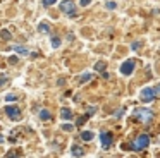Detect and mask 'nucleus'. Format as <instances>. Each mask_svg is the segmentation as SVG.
<instances>
[{
	"label": "nucleus",
	"mask_w": 160,
	"mask_h": 158,
	"mask_svg": "<svg viewBox=\"0 0 160 158\" xmlns=\"http://www.w3.org/2000/svg\"><path fill=\"white\" fill-rule=\"evenodd\" d=\"M14 52H16V53H21V55H26V53H28V50H26L24 47H14Z\"/></svg>",
	"instance_id": "obj_14"
},
{
	"label": "nucleus",
	"mask_w": 160,
	"mask_h": 158,
	"mask_svg": "<svg viewBox=\"0 0 160 158\" xmlns=\"http://www.w3.org/2000/svg\"><path fill=\"white\" fill-rule=\"evenodd\" d=\"M60 117H62L64 120H69V119H72V112H71L69 108H62V112H60Z\"/></svg>",
	"instance_id": "obj_10"
},
{
	"label": "nucleus",
	"mask_w": 160,
	"mask_h": 158,
	"mask_svg": "<svg viewBox=\"0 0 160 158\" xmlns=\"http://www.w3.org/2000/svg\"><path fill=\"white\" fill-rule=\"evenodd\" d=\"M90 3H91V0H81V5L83 7H88Z\"/></svg>",
	"instance_id": "obj_25"
},
{
	"label": "nucleus",
	"mask_w": 160,
	"mask_h": 158,
	"mask_svg": "<svg viewBox=\"0 0 160 158\" xmlns=\"http://www.w3.org/2000/svg\"><path fill=\"white\" fill-rule=\"evenodd\" d=\"M95 69H97L98 72H103V69H105V62H97V64H95Z\"/></svg>",
	"instance_id": "obj_13"
},
{
	"label": "nucleus",
	"mask_w": 160,
	"mask_h": 158,
	"mask_svg": "<svg viewBox=\"0 0 160 158\" xmlns=\"http://www.w3.org/2000/svg\"><path fill=\"white\" fill-rule=\"evenodd\" d=\"M52 47L53 48H59L60 47V38H57V36L52 38Z\"/></svg>",
	"instance_id": "obj_16"
},
{
	"label": "nucleus",
	"mask_w": 160,
	"mask_h": 158,
	"mask_svg": "<svg viewBox=\"0 0 160 158\" xmlns=\"http://www.w3.org/2000/svg\"><path fill=\"white\" fill-rule=\"evenodd\" d=\"M18 100V96L14 95V93H9V95H5V101H16Z\"/></svg>",
	"instance_id": "obj_17"
},
{
	"label": "nucleus",
	"mask_w": 160,
	"mask_h": 158,
	"mask_svg": "<svg viewBox=\"0 0 160 158\" xmlns=\"http://www.w3.org/2000/svg\"><path fill=\"white\" fill-rule=\"evenodd\" d=\"M2 36H4L5 40H11V33H9V31H2Z\"/></svg>",
	"instance_id": "obj_23"
},
{
	"label": "nucleus",
	"mask_w": 160,
	"mask_h": 158,
	"mask_svg": "<svg viewBox=\"0 0 160 158\" xmlns=\"http://www.w3.org/2000/svg\"><path fill=\"white\" fill-rule=\"evenodd\" d=\"M86 119H88V115H81L79 119H78V126H83V124L86 122Z\"/></svg>",
	"instance_id": "obj_20"
},
{
	"label": "nucleus",
	"mask_w": 160,
	"mask_h": 158,
	"mask_svg": "<svg viewBox=\"0 0 160 158\" xmlns=\"http://www.w3.org/2000/svg\"><path fill=\"white\" fill-rule=\"evenodd\" d=\"M38 31L40 33H50V26H48V22H40V26H38Z\"/></svg>",
	"instance_id": "obj_11"
},
{
	"label": "nucleus",
	"mask_w": 160,
	"mask_h": 158,
	"mask_svg": "<svg viewBox=\"0 0 160 158\" xmlns=\"http://www.w3.org/2000/svg\"><path fill=\"white\" fill-rule=\"evenodd\" d=\"M42 2H43V5H45V7H50V5H53L57 0H42Z\"/></svg>",
	"instance_id": "obj_21"
},
{
	"label": "nucleus",
	"mask_w": 160,
	"mask_h": 158,
	"mask_svg": "<svg viewBox=\"0 0 160 158\" xmlns=\"http://www.w3.org/2000/svg\"><path fill=\"white\" fill-rule=\"evenodd\" d=\"M5 113H7V117L11 120H19L21 119V110L18 108V106H5Z\"/></svg>",
	"instance_id": "obj_5"
},
{
	"label": "nucleus",
	"mask_w": 160,
	"mask_h": 158,
	"mask_svg": "<svg viewBox=\"0 0 160 158\" xmlns=\"http://www.w3.org/2000/svg\"><path fill=\"white\" fill-rule=\"evenodd\" d=\"M139 100H141L143 103H152L153 100H155V89L153 88L141 89V93H139Z\"/></svg>",
	"instance_id": "obj_4"
},
{
	"label": "nucleus",
	"mask_w": 160,
	"mask_h": 158,
	"mask_svg": "<svg viewBox=\"0 0 160 158\" xmlns=\"http://www.w3.org/2000/svg\"><path fill=\"white\" fill-rule=\"evenodd\" d=\"M60 10H62L64 14H67L69 17L76 16V5H74L72 0H62V2H60Z\"/></svg>",
	"instance_id": "obj_3"
},
{
	"label": "nucleus",
	"mask_w": 160,
	"mask_h": 158,
	"mask_svg": "<svg viewBox=\"0 0 160 158\" xmlns=\"http://www.w3.org/2000/svg\"><path fill=\"white\" fill-rule=\"evenodd\" d=\"M131 48H132V50H138V48H139V43H132Z\"/></svg>",
	"instance_id": "obj_28"
},
{
	"label": "nucleus",
	"mask_w": 160,
	"mask_h": 158,
	"mask_svg": "<svg viewBox=\"0 0 160 158\" xmlns=\"http://www.w3.org/2000/svg\"><path fill=\"white\" fill-rule=\"evenodd\" d=\"M115 7H117V3H115V2H107V9H115Z\"/></svg>",
	"instance_id": "obj_22"
},
{
	"label": "nucleus",
	"mask_w": 160,
	"mask_h": 158,
	"mask_svg": "<svg viewBox=\"0 0 160 158\" xmlns=\"http://www.w3.org/2000/svg\"><path fill=\"white\" fill-rule=\"evenodd\" d=\"M71 155H72V156H83V155H84V151H83V148H81V146L74 144V146L71 148Z\"/></svg>",
	"instance_id": "obj_8"
},
{
	"label": "nucleus",
	"mask_w": 160,
	"mask_h": 158,
	"mask_svg": "<svg viewBox=\"0 0 160 158\" xmlns=\"http://www.w3.org/2000/svg\"><path fill=\"white\" fill-rule=\"evenodd\" d=\"M95 137V134L91 132V131H83V132H81V139L83 141H91Z\"/></svg>",
	"instance_id": "obj_9"
},
{
	"label": "nucleus",
	"mask_w": 160,
	"mask_h": 158,
	"mask_svg": "<svg viewBox=\"0 0 160 158\" xmlns=\"http://www.w3.org/2000/svg\"><path fill=\"white\" fill-rule=\"evenodd\" d=\"M9 62H11V64H16V62H18V57H11V58H9Z\"/></svg>",
	"instance_id": "obj_27"
},
{
	"label": "nucleus",
	"mask_w": 160,
	"mask_h": 158,
	"mask_svg": "<svg viewBox=\"0 0 160 158\" xmlns=\"http://www.w3.org/2000/svg\"><path fill=\"white\" fill-rule=\"evenodd\" d=\"M5 84H7V76L0 74V86H5Z\"/></svg>",
	"instance_id": "obj_19"
},
{
	"label": "nucleus",
	"mask_w": 160,
	"mask_h": 158,
	"mask_svg": "<svg viewBox=\"0 0 160 158\" xmlns=\"http://www.w3.org/2000/svg\"><path fill=\"white\" fill-rule=\"evenodd\" d=\"M90 79H91V74H83L78 77V82H84V81H90Z\"/></svg>",
	"instance_id": "obj_15"
},
{
	"label": "nucleus",
	"mask_w": 160,
	"mask_h": 158,
	"mask_svg": "<svg viewBox=\"0 0 160 158\" xmlns=\"http://www.w3.org/2000/svg\"><path fill=\"white\" fill-rule=\"evenodd\" d=\"M95 112H97V108H95V106H90V108H88V117H90V115H93Z\"/></svg>",
	"instance_id": "obj_24"
},
{
	"label": "nucleus",
	"mask_w": 160,
	"mask_h": 158,
	"mask_svg": "<svg viewBox=\"0 0 160 158\" xmlns=\"http://www.w3.org/2000/svg\"><path fill=\"white\" fill-rule=\"evenodd\" d=\"M62 129L67 131V132H71V131L74 129V126H72V124H62Z\"/></svg>",
	"instance_id": "obj_18"
},
{
	"label": "nucleus",
	"mask_w": 160,
	"mask_h": 158,
	"mask_svg": "<svg viewBox=\"0 0 160 158\" xmlns=\"http://www.w3.org/2000/svg\"><path fill=\"white\" fill-rule=\"evenodd\" d=\"M132 71H134V60H126L124 64L121 65V72L124 76H131Z\"/></svg>",
	"instance_id": "obj_6"
},
{
	"label": "nucleus",
	"mask_w": 160,
	"mask_h": 158,
	"mask_svg": "<svg viewBox=\"0 0 160 158\" xmlns=\"http://www.w3.org/2000/svg\"><path fill=\"white\" fill-rule=\"evenodd\" d=\"M148 144H150V136L148 134H139V136L134 139V143L131 144V148L134 151H139V150H145Z\"/></svg>",
	"instance_id": "obj_2"
},
{
	"label": "nucleus",
	"mask_w": 160,
	"mask_h": 158,
	"mask_svg": "<svg viewBox=\"0 0 160 158\" xmlns=\"http://www.w3.org/2000/svg\"><path fill=\"white\" fill-rule=\"evenodd\" d=\"M122 115H124V110H119V112H115V117H122Z\"/></svg>",
	"instance_id": "obj_26"
},
{
	"label": "nucleus",
	"mask_w": 160,
	"mask_h": 158,
	"mask_svg": "<svg viewBox=\"0 0 160 158\" xmlns=\"http://www.w3.org/2000/svg\"><path fill=\"white\" fill-rule=\"evenodd\" d=\"M40 119H43V120H50V119H52V115H50V113L47 112V110H42V112H40Z\"/></svg>",
	"instance_id": "obj_12"
},
{
	"label": "nucleus",
	"mask_w": 160,
	"mask_h": 158,
	"mask_svg": "<svg viewBox=\"0 0 160 158\" xmlns=\"http://www.w3.org/2000/svg\"><path fill=\"white\" fill-rule=\"evenodd\" d=\"M0 143H4V137H2V136H0Z\"/></svg>",
	"instance_id": "obj_30"
},
{
	"label": "nucleus",
	"mask_w": 160,
	"mask_h": 158,
	"mask_svg": "<svg viewBox=\"0 0 160 158\" xmlns=\"http://www.w3.org/2000/svg\"><path fill=\"white\" fill-rule=\"evenodd\" d=\"M155 95H160V84H158V86H157V88H155Z\"/></svg>",
	"instance_id": "obj_29"
},
{
	"label": "nucleus",
	"mask_w": 160,
	"mask_h": 158,
	"mask_svg": "<svg viewBox=\"0 0 160 158\" xmlns=\"http://www.w3.org/2000/svg\"><path fill=\"white\" fill-rule=\"evenodd\" d=\"M100 141H102V146H103L105 150H108V148L112 146V134L103 131V132L100 134Z\"/></svg>",
	"instance_id": "obj_7"
},
{
	"label": "nucleus",
	"mask_w": 160,
	"mask_h": 158,
	"mask_svg": "<svg viewBox=\"0 0 160 158\" xmlns=\"http://www.w3.org/2000/svg\"><path fill=\"white\" fill-rule=\"evenodd\" d=\"M132 119L138 120L139 124H143V126H148V124L153 120V112L150 108H136L134 112H132Z\"/></svg>",
	"instance_id": "obj_1"
}]
</instances>
